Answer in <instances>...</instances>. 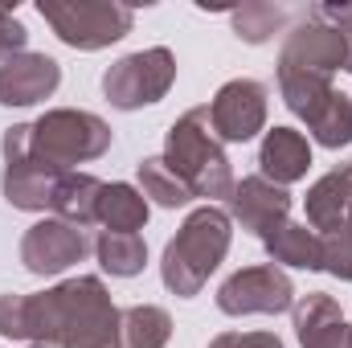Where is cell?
Segmentation results:
<instances>
[{
    "mask_svg": "<svg viewBox=\"0 0 352 348\" xmlns=\"http://www.w3.org/2000/svg\"><path fill=\"white\" fill-rule=\"evenodd\" d=\"M291 217V193L270 184L266 176H242L230 193V221H238L246 234L270 238L278 226H287Z\"/></svg>",
    "mask_w": 352,
    "mask_h": 348,
    "instance_id": "cell-12",
    "label": "cell"
},
{
    "mask_svg": "<svg viewBox=\"0 0 352 348\" xmlns=\"http://www.w3.org/2000/svg\"><path fill=\"white\" fill-rule=\"evenodd\" d=\"M0 152H4V176H0L4 201L12 209H21V213H45V209H54V193H58L62 176L50 173L45 164H37L29 156V123L4 127Z\"/></svg>",
    "mask_w": 352,
    "mask_h": 348,
    "instance_id": "cell-7",
    "label": "cell"
},
{
    "mask_svg": "<svg viewBox=\"0 0 352 348\" xmlns=\"http://www.w3.org/2000/svg\"><path fill=\"white\" fill-rule=\"evenodd\" d=\"M25 41H29V29H25L8 8H0V62L12 58V54H21Z\"/></svg>",
    "mask_w": 352,
    "mask_h": 348,
    "instance_id": "cell-27",
    "label": "cell"
},
{
    "mask_svg": "<svg viewBox=\"0 0 352 348\" xmlns=\"http://www.w3.org/2000/svg\"><path fill=\"white\" fill-rule=\"evenodd\" d=\"M135 173H140V193L152 197L160 209H180V205L192 201V193H188L184 180L164 164V156H144V160L135 164Z\"/></svg>",
    "mask_w": 352,
    "mask_h": 348,
    "instance_id": "cell-23",
    "label": "cell"
},
{
    "mask_svg": "<svg viewBox=\"0 0 352 348\" xmlns=\"http://www.w3.org/2000/svg\"><path fill=\"white\" fill-rule=\"evenodd\" d=\"M340 33H344V70L352 74V21L349 25H340Z\"/></svg>",
    "mask_w": 352,
    "mask_h": 348,
    "instance_id": "cell-29",
    "label": "cell"
},
{
    "mask_svg": "<svg viewBox=\"0 0 352 348\" xmlns=\"http://www.w3.org/2000/svg\"><path fill=\"white\" fill-rule=\"evenodd\" d=\"M209 123L221 144H250L266 127V87L254 78H234L213 94Z\"/></svg>",
    "mask_w": 352,
    "mask_h": 348,
    "instance_id": "cell-10",
    "label": "cell"
},
{
    "mask_svg": "<svg viewBox=\"0 0 352 348\" xmlns=\"http://www.w3.org/2000/svg\"><path fill=\"white\" fill-rule=\"evenodd\" d=\"M283 25H287V8H283V4L254 0V4H242V8L234 12V33H238L246 45H263V41H270Z\"/></svg>",
    "mask_w": 352,
    "mask_h": 348,
    "instance_id": "cell-24",
    "label": "cell"
},
{
    "mask_svg": "<svg viewBox=\"0 0 352 348\" xmlns=\"http://www.w3.org/2000/svg\"><path fill=\"white\" fill-rule=\"evenodd\" d=\"M258 168H263L258 176H266L278 188L303 180L307 168H311V144H307V135L295 131V127H270L263 135V144H258Z\"/></svg>",
    "mask_w": 352,
    "mask_h": 348,
    "instance_id": "cell-15",
    "label": "cell"
},
{
    "mask_svg": "<svg viewBox=\"0 0 352 348\" xmlns=\"http://www.w3.org/2000/svg\"><path fill=\"white\" fill-rule=\"evenodd\" d=\"M278 62L287 66H299V70H316V74H336L344 70V33L340 25L324 21L316 8L283 37V50H278Z\"/></svg>",
    "mask_w": 352,
    "mask_h": 348,
    "instance_id": "cell-11",
    "label": "cell"
},
{
    "mask_svg": "<svg viewBox=\"0 0 352 348\" xmlns=\"http://www.w3.org/2000/svg\"><path fill=\"white\" fill-rule=\"evenodd\" d=\"M111 140L115 131L107 119H98L94 111H74V107H54L37 123H29V156L58 176L74 173V164H90L107 156Z\"/></svg>",
    "mask_w": 352,
    "mask_h": 348,
    "instance_id": "cell-4",
    "label": "cell"
},
{
    "mask_svg": "<svg viewBox=\"0 0 352 348\" xmlns=\"http://www.w3.org/2000/svg\"><path fill=\"white\" fill-rule=\"evenodd\" d=\"M320 270H328L332 279L352 283V226L320 234Z\"/></svg>",
    "mask_w": 352,
    "mask_h": 348,
    "instance_id": "cell-26",
    "label": "cell"
},
{
    "mask_svg": "<svg viewBox=\"0 0 352 348\" xmlns=\"http://www.w3.org/2000/svg\"><path fill=\"white\" fill-rule=\"evenodd\" d=\"M62 87V66L50 54L21 50L0 62V107H33Z\"/></svg>",
    "mask_w": 352,
    "mask_h": 348,
    "instance_id": "cell-13",
    "label": "cell"
},
{
    "mask_svg": "<svg viewBox=\"0 0 352 348\" xmlns=\"http://www.w3.org/2000/svg\"><path fill=\"white\" fill-rule=\"evenodd\" d=\"M98 193H102V180L90 173H66L58 180V193H54V213L58 221L74 226V230H87L98 226Z\"/></svg>",
    "mask_w": 352,
    "mask_h": 348,
    "instance_id": "cell-19",
    "label": "cell"
},
{
    "mask_svg": "<svg viewBox=\"0 0 352 348\" xmlns=\"http://www.w3.org/2000/svg\"><path fill=\"white\" fill-rule=\"evenodd\" d=\"M349 226H352V197H349Z\"/></svg>",
    "mask_w": 352,
    "mask_h": 348,
    "instance_id": "cell-30",
    "label": "cell"
},
{
    "mask_svg": "<svg viewBox=\"0 0 352 348\" xmlns=\"http://www.w3.org/2000/svg\"><path fill=\"white\" fill-rule=\"evenodd\" d=\"M33 348H62V345H33Z\"/></svg>",
    "mask_w": 352,
    "mask_h": 348,
    "instance_id": "cell-31",
    "label": "cell"
},
{
    "mask_svg": "<svg viewBox=\"0 0 352 348\" xmlns=\"http://www.w3.org/2000/svg\"><path fill=\"white\" fill-rule=\"evenodd\" d=\"M176 83V54L168 45H152L119 58L102 74V94L115 111H144L160 102Z\"/></svg>",
    "mask_w": 352,
    "mask_h": 348,
    "instance_id": "cell-6",
    "label": "cell"
},
{
    "mask_svg": "<svg viewBox=\"0 0 352 348\" xmlns=\"http://www.w3.org/2000/svg\"><path fill=\"white\" fill-rule=\"evenodd\" d=\"M173 340V316L156 303H135L119 316V345L123 348H164Z\"/></svg>",
    "mask_w": 352,
    "mask_h": 348,
    "instance_id": "cell-21",
    "label": "cell"
},
{
    "mask_svg": "<svg viewBox=\"0 0 352 348\" xmlns=\"http://www.w3.org/2000/svg\"><path fill=\"white\" fill-rule=\"evenodd\" d=\"M230 242H234V221H230L226 209H217V205L192 209L180 221L176 238L164 246V259H160L164 287L173 295H180V299L201 295V287L209 283V274L226 262Z\"/></svg>",
    "mask_w": 352,
    "mask_h": 348,
    "instance_id": "cell-2",
    "label": "cell"
},
{
    "mask_svg": "<svg viewBox=\"0 0 352 348\" xmlns=\"http://www.w3.org/2000/svg\"><path fill=\"white\" fill-rule=\"evenodd\" d=\"M217 307L226 316H283L295 307V283L283 266L258 262V266L234 270L217 287Z\"/></svg>",
    "mask_w": 352,
    "mask_h": 348,
    "instance_id": "cell-8",
    "label": "cell"
},
{
    "mask_svg": "<svg viewBox=\"0 0 352 348\" xmlns=\"http://www.w3.org/2000/svg\"><path fill=\"white\" fill-rule=\"evenodd\" d=\"M94 250V242L87 238V230H74L58 217H45L37 226L25 230L21 238V266L37 279H50V274H62L70 270L74 262H82Z\"/></svg>",
    "mask_w": 352,
    "mask_h": 348,
    "instance_id": "cell-9",
    "label": "cell"
},
{
    "mask_svg": "<svg viewBox=\"0 0 352 348\" xmlns=\"http://www.w3.org/2000/svg\"><path fill=\"white\" fill-rule=\"evenodd\" d=\"M274 266H295V270H320V234L311 226H278L263 242Z\"/></svg>",
    "mask_w": 352,
    "mask_h": 348,
    "instance_id": "cell-20",
    "label": "cell"
},
{
    "mask_svg": "<svg viewBox=\"0 0 352 348\" xmlns=\"http://www.w3.org/2000/svg\"><path fill=\"white\" fill-rule=\"evenodd\" d=\"M209 348H283L274 332H221L213 336Z\"/></svg>",
    "mask_w": 352,
    "mask_h": 348,
    "instance_id": "cell-28",
    "label": "cell"
},
{
    "mask_svg": "<svg viewBox=\"0 0 352 348\" xmlns=\"http://www.w3.org/2000/svg\"><path fill=\"white\" fill-rule=\"evenodd\" d=\"M148 213H152L148 197L135 184H127V180L102 184V193H98V226L102 230H111V234H135V230L148 226Z\"/></svg>",
    "mask_w": 352,
    "mask_h": 348,
    "instance_id": "cell-18",
    "label": "cell"
},
{
    "mask_svg": "<svg viewBox=\"0 0 352 348\" xmlns=\"http://www.w3.org/2000/svg\"><path fill=\"white\" fill-rule=\"evenodd\" d=\"M119 307L102 279L78 274L37 295H0V336L29 345L62 348H123L119 345Z\"/></svg>",
    "mask_w": 352,
    "mask_h": 348,
    "instance_id": "cell-1",
    "label": "cell"
},
{
    "mask_svg": "<svg viewBox=\"0 0 352 348\" xmlns=\"http://www.w3.org/2000/svg\"><path fill=\"white\" fill-rule=\"evenodd\" d=\"M349 197H352V160L332 168L328 176H320L307 188V197H303L307 226L316 234H332V230L349 226Z\"/></svg>",
    "mask_w": 352,
    "mask_h": 348,
    "instance_id": "cell-16",
    "label": "cell"
},
{
    "mask_svg": "<svg viewBox=\"0 0 352 348\" xmlns=\"http://www.w3.org/2000/svg\"><path fill=\"white\" fill-rule=\"evenodd\" d=\"M291 316H295L299 348H352V324L332 295L311 291L291 307Z\"/></svg>",
    "mask_w": 352,
    "mask_h": 348,
    "instance_id": "cell-14",
    "label": "cell"
},
{
    "mask_svg": "<svg viewBox=\"0 0 352 348\" xmlns=\"http://www.w3.org/2000/svg\"><path fill=\"white\" fill-rule=\"evenodd\" d=\"M37 12L58 41L82 54L123 41L135 25V12L119 0H37Z\"/></svg>",
    "mask_w": 352,
    "mask_h": 348,
    "instance_id": "cell-5",
    "label": "cell"
},
{
    "mask_svg": "<svg viewBox=\"0 0 352 348\" xmlns=\"http://www.w3.org/2000/svg\"><path fill=\"white\" fill-rule=\"evenodd\" d=\"M164 164L173 168L184 188L192 197H226L234 193V168H230V156L221 148V140L213 135V123H209V107H192L176 119L164 135Z\"/></svg>",
    "mask_w": 352,
    "mask_h": 348,
    "instance_id": "cell-3",
    "label": "cell"
},
{
    "mask_svg": "<svg viewBox=\"0 0 352 348\" xmlns=\"http://www.w3.org/2000/svg\"><path fill=\"white\" fill-rule=\"evenodd\" d=\"M94 254H98V266L111 279H135L148 266V246H144L140 234H111V230H102L94 238Z\"/></svg>",
    "mask_w": 352,
    "mask_h": 348,
    "instance_id": "cell-22",
    "label": "cell"
},
{
    "mask_svg": "<svg viewBox=\"0 0 352 348\" xmlns=\"http://www.w3.org/2000/svg\"><path fill=\"white\" fill-rule=\"evenodd\" d=\"M307 131H311V140H316L320 148H332V152H336V148H349L352 144V98L336 90L332 102L324 107V115H320Z\"/></svg>",
    "mask_w": 352,
    "mask_h": 348,
    "instance_id": "cell-25",
    "label": "cell"
},
{
    "mask_svg": "<svg viewBox=\"0 0 352 348\" xmlns=\"http://www.w3.org/2000/svg\"><path fill=\"white\" fill-rule=\"evenodd\" d=\"M278 94H283L287 111L311 127V123L324 115V107L332 102L336 87H332L328 74H316V70H299V66L278 62Z\"/></svg>",
    "mask_w": 352,
    "mask_h": 348,
    "instance_id": "cell-17",
    "label": "cell"
}]
</instances>
